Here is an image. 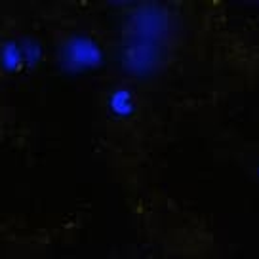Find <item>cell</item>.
Segmentation results:
<instances>
[{
	"instance_id": "1",
	"label": "cell",
	"mask_w": 259,
	"mask_h": 259,
	"mask_svg": "<svg viewBox=\"0 0 259 259\" xmlns=\"http://www.w3.org/2000/svg\"><path fill=\"white\" fill-rule=\"evenodd\" d=\"M105 65V50L99 42L84 32L65 38L59 50V67L67 74H86Z\"/></svg>"
},
{
	"instance_id": "3",
	"label": "cell",
	"mask_w": 259,
	"mask_h": 259,
	"mask_svg": "<svg viewBox=\"0 0 259 259\" xmlns=\"http://www.w3.org/2000/svg\"><path fill=\"white\" fill-rule=\"evenodd\" d=\"M0 67L6 73H19L25 67L23 50L17 40H6L0 44Z\"/></svg>"
},
{
	"instance_id": "5",
	"label": "cell",
	"mask_w": 259,
	"mask_h": 259,
	"mask_svg": "<svg viewBox=\"0 0 259 259\" xmlns=\"http://www.w3.org/2000/svg\"><path fill=\"white\" fill-rule=\"evenodd\" d=\"M257 178H259V166H257Z\"/></svg>"
},
{
	"instance_id": "4",
	"label": "cell",
	"mask_w": 259,
	"mask_h": 259,
	"mask_svg": "<svg viewBox=\"0 0 259 259\" xmlns=\"http://www.w3.org/2000/svg\"><path fill=\"white\" fill-rule=\"evenodd\" d=\"M21 50H23L25 67H36L44 57V50H42L40 42L34 38H27V40H19Z\"/></svg>"
},
{
	"instance_id": "2",
	"label": "cell",
	"mask_w": 259,
	"mask_h": 259,
	"mask_svg": "<svg viewBox=\"0 0 259 259\" xmlns=\"http://www.w3.org/2000/svg\"><path fill=\"white\" fill-rule=\"evenodd\" d=\"M107 111L113 118L130 120L138 113V101L134 92L128 88H114L107 96Z\"/></svg>"
}]
</instances>
